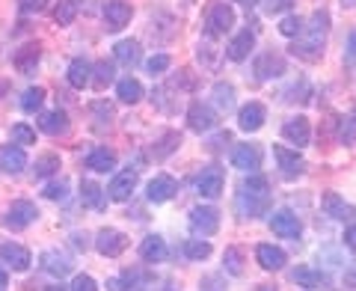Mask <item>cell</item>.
<instances>
[{"instance_id":"cell-50","label":"cell","mask_w":356,"mask_h":291,"mask_svg":"<svg viewBox=\"0 0 356 291\" xmlns=\"http://www.w3.org/2000/svg\"><path fill=\"white\" fill-rule=\"evenodd\" d=\"M344 247H348L350 253H356V223L348 226V232H344Z\"/></svg>"},{"instance_id":"cell-49","label":"cell","mask_w":356,"mask_h":291,"mask_svg":"<svg viewBox=\"0 0 356 291\" xmlns=\"http://www.w3.org/2000/svg\"><path fill=\"white\" fill-rule=\"evenodd\" d=\"M294 0H264V13L273 15V13H285L288 6H291Z\"/></svg>"},{"instance_id":"cell-27","label":"cell","mask_w":356,"mask_h":291,"mask_svg":"<svg viewBox=\"0 0 356 291\" xmlns=\"http://www.w3.org/2000/svg\"><path fill=\"white\" fill-rule=\"evenodd\" d=\"M113 54H116V60H119L122 65L134 69V65L140 63V42H137V39H122V42H116Z\"/></svg>"},{"instance_id":"cell-15","label":"cell","mask_w":356,"mask_h":291,"mask_svg":"<svg viewBox=\"0 0 356 291\" xmlns=\"http://www.w3.org/2000/svg\"><path fill=\"white\" fill-rule=\"evenodd\" d=\"M282 137H285L288 143H294L297 149H300V146H309V137H312L309 119H306V116H291V119H285Z\"/></svg>"},{"instance_id":"cell-2","label":"cell","mask_w":356,"mask_h":291,"mask_svg":"<svg viewBox=\"0 0 356 291\" xmlns=\"http://www.w3.org/2000/svg\"><path fill=\"white\" fill-rule=\"evenodd\" d=\"M327 30H330V15L324 9H318L315 15L309 18V27L300 30V42H294V54L303 60H318L324 54V39H327Z\"/></svg>"},{"instance_id":"cell-17","label":"cell","mask_w":356,"mask_h":291,"mask_svg":"<svg viewBox=\"0 0 356 291\" xmlns=\"http://www.w3.org/2000/svg\"><path fill=\"white\" fill-rule=\"evenodd\" d=\"M264 122H267V110H264V104L250 102V104H243V107H241V113H238V125H241V131H259Z\"/></svg>"},{"instance_id":"cell-7","label":"cell","mask_w":356,"mask_h":291,"mask_svg":"<svg viewBox=\"0 0 356 291\" xmlns=\"http://www.w3.org/2000/svg\"><path fill=\"white\" fill-rule=\"evenodd\" d=\"M273 158L276 164H280V170L285 178H297L306 173V161L303 155H300L297 149H285V146H273Z\"/></svg>"},{"instance_id":"cell-20","label":"cell","mask_w":356,"mask_h":291,"mask_svg":"<svg viewBox=\"0 0 356 291\" xmlns=\"http://www.w3.org/2000/svg\"><path fill=\"white\" fill-rule=\"evenodd\" d=\"M140 259L149 262V265H158L166 259V241L161 235H149V238H143L140 244Z\"/></svg>"},{"instance_id":"cell-4","label":"cell","mask_w":356,"mask_h":291,"mask_svg":"<svg viewBox=\"0 0 356 291\" xmlns=\"http://www.w3.org/2000/svg\"><path fill=\"white\" fill-rule=\"evenodd\" d=\"M191 229L199 238H211V235L220 229V211L211 205H196L191 211Z\"/></svg>"},{"instance_id":"cell-46","label":"cell","mask_w":356,"mask_h":291,"mask_svg":"<svg viewBox=\"0 0 356 291\" xmlns=\"http://www.w3.org/2000/svg\"><path fill=\"white\" fill-rule=\"evenodd\" d=\"M69 291H98V285H95V279L89 276V274H77Z\"/></svg>"},{"instance_id":"cell-37","label":"cell","mask_w":356,"mask_h":291,"mask_svg":"<svg viewBox=\"0 0 356 291\" xmlns=\"http://www.w3.org/2000/svg\"><path fill=\"white\" fill-rule=\"evenodd\" d=\"M57 170H60V155H42V158H36V164H33V173H36V178L54 175Z\"/></svg>"},{"instance_id":"cell-9","label":"cell","mask_w":356,"mask_h":291,"mask_svg":"<svg viewBox=\"0 0 356 291\" xmlns=\"http://www.w3.org/2000/svg\"><path fill=\"white\" fill-rule=\"evenodd\" d=\"M270 229L280 235V238H288V241H294L300 238V232H303V226H300V220L291 208H280V211H273V217H270Z\"/></svg>"},{"instance_id":"cell-25","label":"cell","mask_w":356,"mask_h":291,"mask_svg":"<svg viewBox=\"0 0 356 291\" xmlns=\"http://www.w3.org/2000/svg\"><path fill=\"white\" fill-rule=\"evenodd\" d=\"M39 57H42V48L36 42H30V45H24V48L15 54V69L21 74H33V72H36V65H39Z\"/></svg>"},{"instance_id":"cell-59","label":"cell","mask_w":356,"mask_h":291,"mask_svg":"<svg viewBox=\"0 0 356 291\" xmlns=\"http://www.w3.org/2000/svg\"><path fill=\"white\" fill-rule=\"evenodd\" d=\"M261 291H267V288H264V285H261Z\"/></svg>"},{"instance_id":"cell-47","label":"cell","mask_w":356,"mask_h":291,"mask_svg":"<svg viewBox=\"0 0 356 291\" xmlns=\"http://www.w3.org/2000/svg\"><path fill=\"white\" fill-rule=\"evenodd\" d=\"M199 291H226V285H222V276L220 274H208L202 279V285H199Z\"/></svg>"},{"instance_id":"cell-5","label":"cell","mask_w":356,"mask_h":291,"mask_svg":"<svg viewBox=\"0 0 356 291\" xmlns=\"http://www.w3.org/2000/svg\"><path fill=\"white\" fill-rule=\"evenodd\" d=\"M232 24H235V9H232L229 3H214L211 13H208V39L226 36V33L232 30Z\"/></svg>"},{"instance_id":"cell-18","label":"cell","mask_w":356,"mask_h":291,"mask_svg":"<svg viewBox=\"0 0 356 291\" xmlns=\"http://www.w3.org/2000/svg\"><path fill=\"white\" fill-rule=\"evenodd\" d=\"M255 48V33L247 27V30H241L235 39L229 42V48H226V57L229 60H235V63H241V60H247L250 57V51Z\"/></svg>"},{"instance_id":"cell-56","label":"cell","mask_w":356,"mask_h":291,"mask_svg":"<svg viewBox=\"0 0 356 291\" xmlns=\"http://www.w3.org/2000/svg\"><path fill=\"white\" fill-rule=\"evenodd\" d=\"M44 291H69L65 285H51V288H44Z\"/></svg>"},{"instance_id":"cell-39","label":"cell","mask_w":356,"mask_h":291,"mask_svg":"<svg viewBox=\"0 0 356 291\" xmlns=\"http://www.w3.org/2000/svg\"><path fill=\"white\" fill-rule=\"evenodd\" d=\"M184 253H187V259H193V262H202L211 255V244L202 241V238H196V241H187L184 244Z\"/></svg>"},{"instance_id":"cell-23","label":"cell","mask_w":356,"mask_h":291,"mask_svg":"<svg viewBox=\"0 0 356 291\" xmlns=\"http://www.w3.org/2000/svg\"><path fill=\"white\" fill-rule=\"evenodd\" d=\"M255 259H259V265L264 267V271H282L285 267V253L280 247H273V244H261L259 250H255Z\"/></svg>"},{"instance_id":"cell-19","label":"cell","mask_w":356,"mask_h":291,"mask_svg":"<svg viewBox=\"0 0 356 291\" xmlns=\"http://www.w3.org/2000/svg\"><path fill=\"white\" fill-rule=\"evenodd\" d=\"M0 259H3L13 271H27L30 267V250L27 247H21V244H3L0 247Z\"/></svg>"},{"instance_id":"cell-32","label":"cell","mask_w":356,"mask_h":291,"mask_svg":"<svg viewBox=\"0 0 356 291\" xmlns=\"http://www.w3.org/2000/svg\"><path fill=\"white\" fill-rule=\"evenodd\" d=\"M81 199H83V205L89 208H104V190L98 182H92V178H86V182L81 184Z\"/></svg>"},{"instance_id":"cell-44","label":"cell","mask_w":356,"mask_h":291,"mask_svg":"<svg viewBox=\"0 0 356 291\" xmlns=\"http://www.w3.org/2000/svg\"><path fill=\"white\" fill-rule=\"evenodd\" d=\"M178 143H181V137H178V134L175 131H170V134H163V137H161V149H154V155H158V158H166V155H170L172 149H175V146Z\"/></svg>"},{"instance_id":"cell-29","label":"cell","mask_w":356,"mask_h":291,"mask_svg":"<svg viewBox=\"0 0 356 291\" xmlns=\"http://www.w3.org/2000/svg\"><path fill=\"white\" fill-rule=\"evenodd\" d=\"M86 166H89V170H95V173L113 170V166H116V152H110V149H92V152L86 155Z\"/></svg>"},{"instance_id":"cell-14","label":"cell","mask_w":356,"mask_h":291,"mask_svg":"<svg viewBox=\"0 0 356 291\" xmlns=\"http://www.w3.org/2000/svg\"><path fill=\"white\" fill-rule=\"evenodd\" d=\"M232 164H235L238 170H243V173H259V166H261V149H259V146H252V143L238 146V149L232 152Z\"/></svg>"},{"instance_id":"cell-22","label":"cell","mask_w":356,"mask_h":291,"mask_svg":"<svg viewBox=\"0 0 356 291\" xmlns=\"http://www.w3.org/2000/svg\"><path fill=\"white\" fill-rule=\"evenodd\" d=\"M0 164H3V170L9 173V175H15V173H21L27 166V155H24V149L21 146H3L0 149Z\"/></svg>"},{"instance_id":"cell-52","label":"cell","mask_w":356,"mask_h":291,"mask_svg":"<svg viewBox=\"0 0 356 291\" xmlns=\"http://www.w3.org/2000/svg\"><path fill=\"white\" fill-rule=\"evenodd\" d=\"M107 288H110V291H125V279L113 276V279H110V283H107Z\"/></svg>"},{"instance_id":"cell-13","label":"cell","mask_w":356,"mask_h":291,"mask_svg":"<svg viewBox=\"0 0 356 291\" xmlns=\"http://www.w3.org/2000/svg\"><path fill=\"white\" fill-rule=\"evenodd\" d=\"M187 125H191V131H199V134H205L217 125V116H214V110H211L208 104L202 102H193L191 110H187Z\"/></svg>"},{"instance_id":"cell-12","label":"cell","mask_w":356,"mask_h":291,"mask_svg":"<svg viewBox=\"0 0 356 291\" xmlns=\"http://www.w3.org/2000/svg\"><path fill=\"white\" fill-rule=\"evenodd\" d=\"M131 15H134L131 3H125V0H110V3L104 6V27L110 33H119L131 21Z\"/></svg>"},{"instance_id":"cell-6","label":"cell","mask_w":356,"mask_h":291,"mask_svg":"<svg viewBox=\"0 0 356 291\" xmlns=\"http://www.w3.org/2000/svg\"><path fill=\"white\" fill-rule=\"evenodd\" d=\"M95 250L107 255V259H116V255H122L128 250V235L119 232V229H102L95 235Z\"/></svg>"},{"instance_id":"cell-57","label":"cell","mask_w":356,"mask_h":291,"mask_svg":"<svg viewBox=\"0 0 356 291\" xmlns=\"http://www.w3.org/2000/svg\"><path fill=\"white\" fill-rule=\"evenodd\" d=\"M341 3H344V6H356V0H341Z\"/></svg>"},{"instance_id":"cell-53","label":"cell","mask_w":356,"mask_h":291,"mask_svg":"<svg viewBox=\"0 0 356 291\" xmlns=\"http://www.w3.org/2000/svg\"><path fill=\"white\" fill-rule=\"evenodd\" d=\"M344 285L356 288V267H353V271H348V274H344Z\"/></svg>"},{"instance_id":"cell-35","label":"cell","mask_w":356,"mask_h":291,"mask_svg":"<svg viewBox=\"0 0 356 291\" xmlns=\"http://www.w3.org/2000/svg\"><path fill=\"white\" fill-rule=\"evenodd\" d=\"M214 104L229 113V110L235 107V86H232V84H222V81L214 84Z\"/></svg>"},{"instance_id":"cell-10","label":"cell","mask_w":356,"mask_h":291,"mask_svg":"<svg viewBox=\"0 0 356 291\" xmlns=\"http://www.w3.org/2000/svg\"><path fill=\"white\" fill-rule=\"evenodd\" d=\"M222 170L217 164H211V166H205L202 173H199V178H196V190L202 194L205 199H217L220 194H222Z\"/></svg>"},{"instance_id":"cell-31","label":"cell","mask_w":356,"mask_h":291,"mask_svg":"<svg viewBox=\"0 0 356 291\" xmlns=\"http://www.w3.org/2000/svg\"><path fill=\"white\" fill-rule=\"evenodd\" d=\"M116 95H119V102H125V104H137L143 98V84L137 77H125V81L116 84Z\"/></svg>"},{"instance_id":"cell-43","label":"cell","mask_w":356,"mask_h":291,"mask_svg":"<svg viewBox=\"0 0 356 291\" xmlns=\"http://www.w3.org/2000/svg\"><path fill=\"white\" fill-rule=\"evenodd\" d=\"M339 137L344 146H356V110L350 116H344L341 119V131H339Z\"/></svg>"},{"instance_id":"cell-24","label":"cell","mask_w":356,"mask_h":291,"mask_svg":"<svg viewBox=\"0 0 356 291\" xmlns=\"http://www.w3.org/2000/svg\"><path fill=\"white\" fill-rule=\"evenodd\" d=\"M39 131L51 134V137H60V134L69 131V116L65 110H51V113H42L39 116Z\"/></svg>"},{"instance_id":"cell-34","label":"cell","mask_w":356,"mask_h":291,"mask_svg":"<svg viewBox=\"0 0 356 291\" xmlns=\"http://www.w3.org/2000/svg\"><path fill=\"white\" fill-rule=\"evenodd\" d=\"M113 63H107V60H98L95 65H92V77H89V84H92L95 89H104V86H110L113 84Z\"/></svg>"},{"instance_id":"cell-28","label":"cell","mask_w":356,"mask_h":291,"mask_svg":"<svg viewBox=\"0 0 356 291\" xmlns=\"http://www.w3.org/2000/svg\"><path fill=\"white\" fill-rule=\"evenodd\" d=\"M65 74H69V84L74 89H83V86H89V77H92V65H89L83 57H77L69 63V72Z\"/></svg>"},{"instance_id":"cell-38","label":"cell","mask_w":356,"mask_h":291,"mask_svg":"<svg viewBox=\"0 0 356 291\" xmlns=\"http://www.w3.org/2000/svg\"><path fill=\"white\" fill-rule=\"evenodd\" d=\"M222 265H226V271L232 276H241L243 274V255L238 247H226V253H222Z\"/></svg>"},{"instance_id":"cell-42","label":"cell","mask_w":356,"mask_h":291,"mask_svg":"<svg viewBox=\"0 0 356 291\" xmlns=\"http://www.w3.org/2000/svg\"><path fill=\"white\" fill-rule=\"evenodd\" d=\"M300 30H303V18H300V15H285L280 21V33H282V36H288V39H297Z\"/></svg>"},{"instance_id":"cell-45","label":"cell","mask_w":356,"mask_h":291,"mask_svg":"<svg viewBox=\"0 0 356 291\" xmlns=\"http://www.w3.org/2000/svg\"><path fill=\"white\" fill-rule=\"evenodd\" d=\"M172 65V60H170V54H154V57L146 63V69L152 72V74H163L166 69Z\"/></svg>"},{"instance_id":"cell-48","label":"cell","mask_w":356,"mask_h":291,"mask_svg":"<svg viewBox=\"0 0 356 291\" xmlns=\"http://www.w3.org/2000/svg\"><path fill=\"white\" fill-rule=\"evenodd\" d=\"M51 3V0H18V6H21V13H42V9L44 6H48Z\"/></svg>"},{"instance_id":"cell-3","label":"cell","mask_w":356,"mask_h":291,"mask_svg":"<svg viewBox=\"0 0 356 291\" xmlns=\"http://www.w3.org/2000/svg\"><path fill=\"white\" fill-rule=\"evenodd\" d=\"M39 217V211L36 205L30 203V199H18V203H13L6 208V217H3V226L6 229H13V232H21V229H27L33 220Z\"/></svg>"},{"instance_id":"cell-41","label":"cell","mask_w":356,"mask_h":291,"mask_svg":"<svg viewBox=\"0 0 356 291\" xmlns=\"http://www.w3.org/2000/svg\"><path fill=\"white\" fill-rule=\"evenodd\" d=\"M13 143L15 146H33L36 143V131H33L27 122H18V125L13 128Z\"/></svg>"},{"instance_id":"cell-16","label":"cell","mask_w":356,"mask_h":291,"mask_svg":"<svg viewBox=\"0 0 356 291\" xmlns=\"http://www.w3.org/2000/svg\"><path fill=\"white\" fill-rule=\"evenodd\" d=\"M280 74H285V60L280 54L267 51L255 60V77H259V81H270V77H280Z\"/></svg>"},{"instance_id":"cell-30","label":"cell","mask_w":356,"mask_h":291,"mask_svg":"<svg viewBox=\"0 0 356 291\" xmlns=\"http://www.w3.org/2000/svg\"><path fill=\"white\" fill-rule=\"evenodd\" d=\"M324 211L336 220H350L353 217V205L344 203L339 194H324Z\"/></svg>"},{"instance_id":"cell-58","label":"cell","mask_w":356,"mask_h":291,"mask_svg":"<svg viewBox=\"0 0 356 291\" xmlns=\"http://www.w3.org/2000/svg\"><path fill=\"white\" fill-rule=\"evenodd\" d=\"M163 291H175V288H163Z\"/></svg>"},{"instance_id":"cell-55","label":"cell","mask_w":356,"mask_h":291,"mask_svg":"<svg viewBox=\"0 0 356 291\" xmlns=\"http://www.w3.org/2000/svg\"><path fill=\"white\" fill-rule=\"evenodd\" d=\"M6 279H9V276H6V271H3V267H0V291L6 288Z\"/></svg>"},{"instance_id":"cell-1","label":"cell","mask_w":356,"mask_h":291,"mask_svg":"<svg viewBox=\"0 0 356 291\" xmlns=\"http://www.w3.org/2000/svg\"><path fill=\"white\" fill-rule=\"evenodd\" d=\"M267 205H270V184L259 173H250V178H243V184L235 196V208L241 217H261Z\"/></svg>"},{"instance_id":"cell-11","label":"cell","mask_w":356,"mask_h":291,"mask_svg":"<svg viewBox=\"0 0 356 291\" xmlns=\"http://www.w3.org/2000/svg\"><path fill=\"white\" fill-rule=\"evenodd\" d=\"M134 187H137V170H122L113 175V182H110L107 196L113 199V203H125V199H131Z\"/></svg>"},{"instance_id":"cell-40","label":"cell","mask_w":356,"mask_h":291,"mask_svg":"<svg viewBox=\"0 0 356 291\" xmlns=\"http://www.w3.org/2000/svg\"><path fill=\"white\" fill-rule=\"evenodd\" d=\"M44 199H54V203H65L69 199V182L65 178H60V182H51V184H44Z\"/></svg>"},{"instance_id":"cell-33","label":"cell","mask_w":356,"mask_h":291,"mask_svg":"<svg viewBox=\"0 0 356 291\" xmlns=\"http://www.w3.org/2000/svg\"><path fill=\"white\" fill-rule=\"evenodd\" d=\"M77 13H81V0H60L57 9H54V21H57L60 27H69L77 18Z\"/></svg>"},{"instance_id":"cell-26","label":"cell","mask_w":356,"mask_h":291,"mask_svg":"<svg viewBox=\"0 0 356 291\" xmlns=\"http://www.w3.org/2000/svg\"><path fill=\"white\" fill-rule=\"evenodd\" d=\"M42 267L54 276H65V274H72V259L60 250H48V253H42Z\"/></svg>"},{"instance_id":"cell-36","label":"cell","mask_w":356,"mask_h":291,"mask_svg":"<svg viewBox=\"0 0 356 291\" xmlns=\"http://www.w3.org/2000/svg\"><path fill=\"white\" fill-rule=\"evenodd\" d=\"M42 102H44V89L42 86H30L24 95H21V110L24 113H36V110L42 107Z\"/></svg>"},{"instance_id":"cell-51","label":"cell","mask_w":356,"mask_h":291,"mask_svg":"<svg viewBox=\"0 0 356 291\" xmlns=\"http://www.w3.org/2000/svg\"><path fill=\"white\" fill-rule=\"evenodd\" d=\"M348 57L356 63V27L348 33Z\"/></svg>"},{"instance_id":"cell-21","label":"cell","mask_w":356,"mask_h":291,"mask_svg":"<svg viewBox=\"0 0 356 291\" xmlns=\"http://www.w3.org/2000/svg\"><path fill=\"white\" fill-rule=\"evenodd\" d=\"M291 279H294V283H300L303 288H330L327 274H321V271H315V267H309V265L294 267Z\"/></svg>"},{"instance_id":"cell-8","label":"cell","mask_w":356,"mask_h":291,"mask_svg":"<svg viewBox=\"0 0 356 291\" xmlns=\"http://www.w3.org/2000/svg\"><path fill=\"white\" fill-rule=\"evenodd\" d=\"M178 194V182L172 175H166V173H161V175H154L152 182L146 184V196H149V203H154V205H161V203H170V199Z\"/></svg>"},{"instance_id":"cell-54","label":"cell","mask_w":356,"mask_h":291,"mask_svg":"<svg viewBox=\"0 0 356 291\" xmlns=\"http://www.w3.org/2000/svg\"><path fill=\"white\" fill-rule=\"evenodd\" d=\"M72 238H74V247L77 250H86V235H72Z\"/></svg>"}]
</instances>
